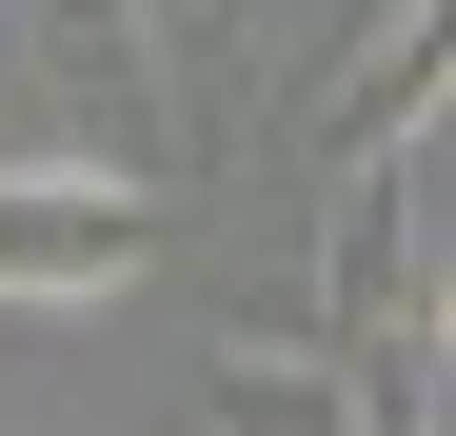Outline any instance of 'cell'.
Masks as SVG:
<instances>
[{"label":"cell","instance_id":"1","mask_svg":"<svg viewBox=\"0 0 456 436\" xmlns=\"http://www.w3.org/2000/svg\"><path fill=\"white\" fill-rule=\"evenodd\" d=\"M318 318H436V119L417 139H338V238H318Z\"/></svg>","mask_w":456,"mask_h":436},{"label":"cell","instance_id":"2","mask_svg":"<svg viewBox=\"0 0 456 436\" xmlns=\"http://www.w3.org/2000/svg\"><path fill=\"white\" fill-rule=\"evenodd\" d=\"M139 238H159V179H119V159H20L0 179V298H119Z\"/></svg>","mask_w":456,"mask_h":436},{"label":"cell","instance_id":"4","mask_svg":"<svg viewBox=\"0 0 456 436\" xmlns=\"http://www.w3.org/2000/svg\"><path fill=\"white\" fill-rule=\"evenodd\" d=\"M338 436H436V318L338 337Z\"/></svg>","mask_w":456,"mask_h":436},{"label":"cell","instance_id":"3","mask_svg":"<svg viewBox=\"0 0 456 436\" xmlns=\"http://www.w3.org/2000/svg\"><path fill=\"white\" fill-rule=\"evenodd\" d=\"M436 119V0H397L357 60H338V100H318V139H417Z\"/></svg>","mask_w":456,"mask_h":436}]
</instances>
